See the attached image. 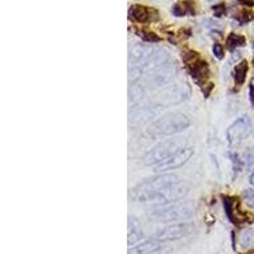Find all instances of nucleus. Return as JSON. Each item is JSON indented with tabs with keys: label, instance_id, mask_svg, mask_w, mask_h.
<instances>
[{
	"label": "nucleus",
	"instance_id": "f257e3e1",
	"mask_svg": "<svg viewBox=\"0 0 254 254\" xmlns=\"http://www.w3.org/2000/svg\"><path fill=\"white\" fill-rule=\"evenodd\" d=\"M188 190V185L178 176L160 174L136 185L130 190L128 197L133 202L162 206L178 202L187 196Z\"/></svg>",
	"mask_w": 254,
	"mask_h": 254
},
{
	"label": "nucleus",
	"instance_id": "f03ea898",
	"mask_svg": "<svg viewBox=\"0 0 254 254\" xmlns=\"http://www.w3.org/2000/svg\"><path fill=\"white\" fill-rule=\"evenodd\" d=\"M169 63V52L164 49L149 46L145 44H135L128 52L130 79L139 80L142 75L155 71Z\"/></svg>",
	"mask_w": 254,
	"mask_h": 254
},
{
	"label": "nucleus",
	"instance_id": "7ed1b4c3",
	"mask_svg": "<svg viewBox=\"0 0 254 254\" xmlns=\"http://www.w3.org/2000/svg\"><path fill=\"white\" fill-rule=\"evenodd\" d=\"M194 214V205L190 201L168 203V205L155 206L146 212V217L150 221L171 224V222L183 221L190 219Z\"/></svg>",
	"mask_w": 254,
	"mask_h": 254
},
{
	"label": "nucleus",
	"instance_id": "20e7f679",
	"mask_svg": "<svg viewBox=\"0 0 254 254\" xmlns=\"http://www.w3.org/2000/svg\"><path fill=\"white\" fill-rule=\"evenodd\" d=\"M190 125L187 115L181 112H172L159 117L147 128V132L150 135H174V133L182 132L188 128Z\"/></svg>",
	"mask_w": 254,
	"mask_h": 254
},
{
	"label": "nucleus",
	"instance_id": "39448f33",
	"mask_svg": "<svg viewBox=\"0 0 254 254\" xmlns=\"http://www.w3.org/2000/svg\"><path fill=\"white\" fill-rule=\"evenodd\" d=\"M190 87L186 83L174 84L156 93L155 97L151 98V103L154 107H169L186 101L190 97Z\"/></svg>",
	"mask_w": 254,
	"mask_h": 254
},
{
	"label": "nucleus",
	"instance_id": "423d86ee",
	"mask_svg": "<svg viewBox=\"0 0 254 254\" xmlns=\"http://www.w3.org/2000/svg\"><path fill=\"white\" fill-rule=\"evenodd\" d=\"M178 74V67L176 64L167 63L163 65L162 67L156 69L155 71L149 72L145 75V78H140L139 80L141 81L145 89H159L173 81L174 76Z\"/></svg>",
	"mask_w": 254,
	"mask_h": 254
},
{
	"label": "nucleus",
	"instance_id": "0eeeda50",
	"mask_svg": "<svg viewBox=\"0 0 254 254\" xmlns=\"http://www.w3.org/2000/svg\"><path fill=\"white\" fill-rule=\"evenodd\" d=\"M182 147V141L179 140H167L154 146L150 151H147L142 158V162L145 165H159Z\"/></svg>",
	"mask_w": 254,
	"mask_h": 254
},
{
	"label": "nucleus",
	"instance_id": "6e6552de",
	"mask_svg": "<svg viewBox=\"0 0 254 254\" xmlns=\"http://www.w3.org/2000/svg\"><path fill=\"white\" fill-rule=\"evenodd\" d=\"M194 225L192 222H176L167 225L165 228L159 229L154 238L159 242H169V240H178L190 235L193 231Z\"/></svg>",
	"mask_w": 254,
	"mask_h": 254
},
{
	"label": "nucleus",
	"instance_id": "1a4fd4ad",
	"mask_svg": "<svg viewBox=\"0 0 254 254\" xmlns=\"http://www.w3.org/2000/svg\"><path fill=\"white\" fill-rule=\"evenodd\" d=\"M186 63L188 64V70H190V75L194 79V81L198 84L205 83L206 79L210 75V69L206 61L199 59L196 52H188L185 56Z\"/></svg>",
	"mask_w": 254,
	"mask_h": 254
},
{
	"label": "nucleus",
	"instance_id": "9d476101",
	"mask_svg": "<svg viewBox=\"0 0 254 254\" xmlns=\"http://www.w3.org/2000/svg\"><path fill=\"white\" fill-rule=\"evenodd\" d=\"M252 130H253V125H252L251 119L247 116H243L237 121H234V124H231L226 135H228V139L230 142L242 141L251 135Z\"/></svg>",
	"mask_w": 254,
	"mask_h": 254
},
{
	"label": "nucleus",
	"instance_id": "9b49d317",
	"mask_svg": "<svg viewBox=\"0 0 254 254\" xmlns=\"http://www.w3.org/2000/svg\"><path fill=\"white\" fill-rule=\"evenodd\" d=\"M193 154V150H192V147L186 146L182 147L181 150H178L177 153H174L173 155L171 156L169 159H167L165 162L160 163L159 165H156V172H168V171H173V169H177V168L182 167L183 164L188 162Z\"/></svg>",
	"mask_w": 254,
	"mask_h": 254
},
{
	"label": "nucleus",
	"instance_id": "f8f14e48",
	"mask_svg": "<svg viewBox=\"0 0 254 254\" xmlns=\"http://www.w3.org/2000/svg\"><path fill=\"white\" fill-rule=\"evenodd\" d=\"M128 15L131 19L139 22V23H147V22H155L159 19V13L155 9L147 8L141 4H133L128 10Z\"/></svg>",
	"mask_w": 254,
	"mask_h": 254
},
{
	"label": "nucleus",
	"instance_id": "ddd939ff",
	"mask_svg": "<svg viewBox=\"0 0 254 254\" xmlns=\"http://www.w3.org/2000/svg\"><path fill=\"white\" fill-rule=\"evenodd\" d=\"M154 106H146V107H141L139 110L133 111L132 115H130V119H128V122L135 126H141V125H145L146 122L150 121L155 116V111H154Z\"/></svg>",
	"mask_w": 254,
	"mask_h": 254
},
{
	"label": "nucleus",
	"instance_id": "4468645a",
	"mask_svg": "<svg viewBox=\"0 0 254 254\" xmlns=\"http://www.w3.org/2000/svg\"><path fill=\"white\" fill-rule=\"evenodd\" d=\"M127 234H128V246H135L140 240L144 238V233H142V226L140 224V221L136 217L130 216L128 217V230H127Z\"/></svg>",
	"mask_w": 254,
	"mask_h": 254
},
{
	"label": "nucleus",
	"instance_id": "2eb2a0df",
	"mask_svg": "<svg viewBox=\"0 0 254 254\" xmlns=\"http://www.w3.org/2000/svg\"><path fill=\"white\" fill-rule=\"evenodd\" d=\"M162 242H159L156 239H151V240H145V242L139 243V244H136L133 246L132 248L128 251V254H149L151 252H155L158 249L163 248Z\"/></svg>",
	"mask_w": 254,
	"mask_h": 254
},
{
	"label": "nucleus",
	"instance_id": "dca6fc26",
	"mask_svg": "<svg viewBox=\"0 0 254 254\" xmlns=\"http://www.w3.org/2000/svg\"><path fill=\"white\" fill-rule=\"evenodd\" d=\"M172 13L176 17H185V15L196 14V1L194 0H181L172 8Z\"/></svg>",
	"mask_w": 254,
	"mask_h": 254
},
{
	"label": "nucleus",
	"instance_id": "f3484780",
	"mask_svg": "<svg viewBox=\"0 0 254 254\" xmlns=\"http://www.w3.org/2000/svg\"><path fill=\"white\" fill-rule=\"evenodd\" d=\"M145 87L140 80L132 81V84L128 88V104L136 106L142 101L145 95Z\"/></svg>",
	"mask_w": 254,
	"mask_h": 254
},
{
	"label": "nucleus",
	"instance_id": "a211bd4d",
	"mask_svg": "<svg viewBox=\"0 0 254 254\" xmlns=\"http://www.w3.org/2000/svg\"><path fill=\"white\" fill-rule=\"evenodd\" d=\"M248 63L246 60L240 61L237 66L234 67V81L238 85H242L244 84L247 79V74H248Z\"/></svg>",
	"mask_w": 254,
	"mask_h": 254
},
{
	"label": "nucleus",
	"instance_id": "6ab92c4d",
	"mask_svg": "<svg viewBox=\"0 0 254 254\" xmlns=\"http://www.w3.org/2000/svg\"><path fill=\"white\" fill-rule=\"evenodd\" d=\"M239 242H240V246L243 248H251L252 246L254 244V230L253 229L248 228L246 230L242 231V234H240L239 238Z\"/></svg>",
	"mask_w": 254,
	"mask_h": 254
},
{
	"label": "nucleus",
	"instance_id": "aec40b11",
	"mask_svg": "<svg viewBox=\"0 0 254 254\" xmlns=\"http://www.w3.org/2000/svg\"><path fill=\"white\" fill-rule=\"evenodd\" d=\"M226 45H228L230 50H234L237 49V47H242L246 45V37L242 35L231 33V35L228 37V40H226Z\"/></svg>",
	"mask_w": 254,
	"mask_h": 254
},
{
	"label": "nucleus",
	"instance_id": "412c9836",
	"mask_svg": "<svg viewBox=\"0 0 254 254\" xmlns=\"http://www.w3.org/2000/svg\"><path fill=\"white\" fill-rule=\"evenodd\" d=\"M222 203H224V208H225V214L228 219L231 222H235V215H234V202L230 197H224L222 198Z\"/></svg>",
	"mask_w": 254,
	"mask_h": 254
},
{
	"label": "nucleus",
	"instance_id": "4be33fe9",
	"mask_svg": "<svg viewBox=\"0 0 254 254\" xmlns=\"http://www.w3.org/2000/svg\"><path fill=\"white\" fill-rule=\"evenodd\" d=\"M136 33L140 36L144 41H147V42H159L160 41V37H159L156 33L150 31H146V29H140V31H136Z\"/></svg>",
	"mask_w": 254,
	"mask_h": 254
},
{
	"label": "nucleus",
	"instance_id": "5701e85b",
	"mask_svg": "<svg viewBox=\"0 0 254 254\" xmlns=\"http://www.w3.org/2000/svg\"><path fill=\"white\" fill-rule=\"evenodd\" d=\"M243 198L249 207L254 208V190L252 188H248L243 192Z\"/></svg>",
	"mask_w": 254,
	"mask_h": 254
},
{
	"label": "nucleus",
	"instance_id": "b1692460",
	"mask_svg": "<svg viewBox=\"0 0 254 254\" xmlns=\"http://www.w3.org/2000/svg\"><path fill=\"white\" fill-rule=\"evenodd\" d=\"M237 19L239 20L240 23H247V22H251L252 19H254V14L252 12H248V10H244L239 15H237Z\"/></svg>",
	"mask_w": 254,
	"mask_h": 254
},
{
	"label": "nucleus",
	"instance_id": "393cba45",
	"mask_svg": "<svg viewBox=\"0 0 254 254\" xmlns=\"http://www.w3.org/2000/svg\"><path fill=\"white\" fill-rule=\"evenodd\" d=\"M212 52H214V55L216 56V59H219V60H221V59L224 58V47L220 44H215L214 46H212Z\"/></svg>",
	"mask_w": 254,
	"mask_h": 254
},
{
	"label": "nucleus",
	"instance_id": "a878e982",
	"mask_svg": "<svg viewBox=\"0 0 254 254\" xmlns=\"http://www.w3.org/2000/svg\"><path fill=\"white\" fill-rule=\"evenodd\" d=\"M169 252H171V248H168V247H163L162 249H158V251L151 252V253H149V254H168Z\"/></svg>",
	"mask_w": 254,
	"mask_h": 254
},
{
	"label": "nucleus",
	"instance_id": "bb28decb",
	"mask_svg": "<svg viewBox=\"0 0 254 254\" xmlns=\"http://www.w3.org/2000/svg\"><path fill=\"white\" fill-rule=\"evenodd\" d=\"M249 97H251L252 104L254 106V81L251 84V87H249Z\"/></svg>",
	"mask_w": 254,
	"mask_h": 254
},
{
	"label": "nucleus",
	"instance_id": "cd10ccee",
	"mask_svg": "<svg viewBox=\"0 0 254 254\" xmlns=\"http://www.w3.org/2000/svg\"><path fill=\"white\" fill-rule=\"evenodd\" d=\"M249 182H251V185L254 187V172L251 174V178H249Z\"/></svg>",
	"mask_w": 254,
	"mask_h": 254
},
{
	"label": "nucleus",
	"instance_id": "c85d7f7f",
	"mask_svg": "<svg viewBox=\"0 0 254 254\" xmlns=\"http://www.w3.org/2000/svg\"><path fill=\"white\" fill-rule=\"evenodd\" d=\"M246 254H254V251H251V252H248V253H246Z\"/></svg>",
	"mask_w": 254,
	"mask_h": 254
},
{
	"label": "nucleus",
	"instance_id": "c756f323",
	"mask_svg": "<svg viewBox=\"0 0 254 254\" xmlns=\"http://www.w3.org/2000/svg\"><path fill=\"white\" fill-rule=\"evenodd\" d=\"M253 65H254V59H253Z\"/></svg>",
	"mask_w": 254,
	"mask_h": 254
}]
</instances>
